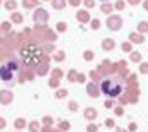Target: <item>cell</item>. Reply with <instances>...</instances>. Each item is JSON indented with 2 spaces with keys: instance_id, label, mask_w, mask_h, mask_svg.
<instances>
[{
  "instance_id": "obj_1",
  "label": "cell",
  "mask_w": 148,
  "mask_h": 132,
  "mask_svg": "<svg viewBox=\"0 0 148 132\" xmlns=\"http://www.w3.org/2000/svg\"><path fill=\"white\" fill-rule=\"evenodd\" d=\"M100 91L109 98H117L124 91V81H121L119 77H107L100 82Z\"/></svg>"
},
{
  "instance_id": "obj_2",
  "label": "cell",
  "mask_w": 148,
  "mask_h": 132,
  "mask_svg": "<svg viewBox=\"0 0 148 132\" xmlns=\"http://www.w3.org/2000/svg\"><path fill=\"white\" fill-rule=\"evenodd\" d=\"M41 57H43L41 50L35 48L33 45L26 46V48H24V50L21 52V59L24 60V64H26V65H36V64H40Z\"/></svg>"
},
{
  "instance_id": "obj_3",
  "label": "cell",
  "mask_w": 148,
  "mask_h": 132,
  "mask_svg": "<svg viewBox=\"0 0 148 132\" xmlns=\"http://www.w3.org/2000/svg\"><path fill=\"white\" fill-rule=\"evenodd\" d=\"M14 70H17V62H16V60H9L7 64L0 65V79H2L3 82L12 81V77H14Z\"/></svg>"
},
{
  "instance_id": "obj_4",
  "label": "cell",
  "mask_w": 148,
  "mask_h": 132,
  "mask_svg": "<svg viewBox=\"0 0 148 132\" xmlns=\"http://www.w3.org/2000/svg\"><path fill=\"white\" fill-rule=\"evenodd\" d=\"M107 24H109V28H110L112 31H117V29L122 28V19L117 17V16H114V17H110V19L107 21Z\"/></svg>"
},
{
  "instance_id": "obj_5",
  "label": "cell",
  "mask_w": 148,
  "mask_h": 132,
  "mask_svg": "<svg viewBox=\"0 0 148 132\" xmlns=\"http://www.w3.org/2000/svg\"><path fill=\"white\" fill-rule=\"evenodd\" d=\"M35 19H36V21H45V19H47V12L40 9L36 14H35Z\"/></svg>"
},
{
  "instance_id": "obj_6",
  "label": "cell",
  "mask_w": 148,
  "mask_h": 132,
  "mask_svg": "<svg viewBox=\"0 0 148 132\" xmlns=\"http://www.w3.org/2000/svg\"><path fill=\"white\" fill-rule=\"evenodd\" d=\"M88 93H90L93 98H97V96H98V89H97L93 84H91V86H88Z\"/></svg>"
},
{
  "instance_id": "obj_7",
  "label": "cell",
  "mask_w": 148,
  "mask_h": 132,
  "mask_svg": "<svg viewBox=\"0 0 148 132\" xmlns=\"http://www.w3.org/2000/svg\"><path fill=\"white\" fill-rule=\"evenodd\" d=\"M0 95H2V99H3V101H10V99H12V96H10L9 91H0Z\"/></svg>"
},
{
  "instance_id": "obj_8",
  "label": "cell",
  "mask_w": 148,
  "mask_h": 132,
  "mask_svg": "<svg viewBox=\"0 0 148 132\" xmlns=\"http://www.w3.org/2000/svg\"><path fill=\"white\" fill-rule=\"evenodd\" d=\"M66 5V0H53V7L55 9H62Z\"/></svg>"
},
{
  "instance_id": "obj_9",
  "label": "cell",
  "mask_w": 148,
  "mask_h": 132,
  "mask_svg": "<svg viewBox=\"0 0 148 132\" xmlns=\"http://www.w3.org/2000/svg\"><path fill=\"white\" fill-rule=\"evenodd\" d=\"M138 28H140V31H148V22H145V21H143V22H140V26H138Z\"/></svg>"
},
{
  "instance_id": "obj_10",
  "label": "cell",
  "mask_w": 148,
  "mask_h": 132,
  "mask_svg": "<svg viewBox=\"0 0 148 132\" xmlns=\"http://www.w3.org/2000/svg\"><path fill=\"white\" fill-rule=\"evenodd\" d=\"M129 38H131L133 41H136V43H141V41H143V39H141V36H138V34H131Z\"/></svg>"
},
{
  "instance_id": "obj_11",
  "label": "cell",
  "mask_w": 148,
  "mask_h": 132,
  "mask_svg": "<svg viewBox=\"0 0 148 132\" xmlns=\"http://www.w3.org/2000/svg\"><path fill=\"white\" fill-rule=\"evenodd\" d=\"M5 7H7V9H14V7H16V2H14V0H9V2L5 3Z\"/></svg>"
},
{
  "instance_id": "obj_12",
  "label": "cell",
  "mask_w": 148,
  "mask_h": 132,
  "mask_svg": "<svg viewBox=\"0 0 148 132\" xmlns=\"http://www.w3.org/2000/svg\"><path fill=\"white\" fill-rule=\"evenodd\" d=\"M112 7L109 5V3H105V5H102V12H110Z\"/></svg>"
},
{
  "instance_id": "obj_13",
  "label": "cell",
  "mask_w": 148,
  "mask_h": 132,
  "mask_svg": "<svg viewBox=\"0 0 148 132\" xmlns=\"http://www.w3.org/2000/svg\"><path fill=\"white\" fill-rule=\"evenodd\" d=\"M79 19H81V21H86V19H88V14H86V12H79Z\"/></svg>"
},
{
  "instance_id": "obj_14",
  "label": "cell",
  "mask_w": 148,
  "mask_h": 132,
  "mask_svg": "<svg viewBox=\"0 0 148 132\" xmlns=\"http://www.w3.org/2000/svg\"><path fill=\"white\" fill-rule=\"evenodd\" d=\"M115 7H117V9H122V7H124V2H122V0H117Z\"/></svg>"
},
{
  "instance_id": "obj_15",
  "label": "cell",
  "mask_w": 148,
  "mask_h": 132,
  "mask_svg": "<svg viewBox=\"0 0 148 132\" xmlns=\"http://www.w3.org/2000/svg\"><path fill=\"white\" fill-rule=\"evenodd\" d=\"M84 3H86L88 7H93V5H95V2H93V0H84Z\"/></svg>"
},
{
  "instance_id": "obj_16",
  "label": "cell",
  "mask_w": 148,
  "mask_h": 132,
  "mask_svg": "<svg viewBox=\"0 0 148 132\" xmlns=\"http://www.w3.org/2000/svg\"><path fill=\"white\" fill-rule=\"evenodd\" d=\"M112 46H114V43H112L110 39H109V41H105V48H112Z\"/></svg>"
},
{
  "instance_id": "obj_17",
  "label": "cell",
  "mask_w": 148,
  "mask_h": 132,
  "mask_svg": "<svg viewBox=\"0 0 148 132\" xmlns=\"http://www.w3.org/2000/svg\"><path fill=\"white\" fill-rule=\"evenodd\" d=\"M57 26H59V29H60V31H64V29H66V24H64V22H59Z\"/></svg>"
},
{
  "instance_id": "obj_18",
  "label": "cell",
  "mask_w": 148,
  "mask_h": 132,
  "mask_svg": "<svg viewBox=\"0 0 148 132\" xmlns=\"http://www.w3.org/2000/svg\"><path fill=\"white\" fill-rule=\"evenodd\" d=\"M141 72H148V64H143L141 65Z\"/></svg>"
},
{
  "instance_id": "obj_19",
  "label": "cell",
  "mask_w": 148,
  "mask_h": 132,
  "mask_svg": "<svg viewBox=\"0 0 148 132\" xmlns=\"http://www.w3.org/2000/svg\"><path fill=\"white\" fill-rule=\"evenodd\" d=\"M14 21H17V22H19V21H23V17H21L19 14H16V16H14Z\"/></svg>"
},
{
  "instance_id": "obj_20",
  "label": "cell",
  "mask_w": 148,
  "mask_h": 132,
  "mask_svg": "<svg viewBox=\"0 0 148 132\" xmlns=\"http://www.w3.org/2000/svg\"><path fill=\"white\" fill-rule=\"evenodd\" d=\"M98 24H100L98 21H93V26H91V28H93V29H97V28H98Z\"/></svg>"
},
{
  "instance_id": "obj_21",
  "label": "cell",
  "mask_w": 148,
  "mask_h": 132,
  "mask_svg": "<svg viewBox=\"0 0 148 132\" xmlns=\"http://www.w3.org/2000/svg\"><path fill=\"white\" fill-rule=\"evenodd\" d=\"M127 2H129V3H133V5H136V3H140L141 0H127Z\"/></svg>"
},
{
  "instance_id": "obj_22",
  "label": "cell",
  "mask_w": 148,
  "mask_h": 132,
  "mask_svg": "<svg viewBox=\"0 0 148 132\" xmlns=\"http://www.w3.org/2000/svg\"><path fill=\"white\" fill-rule=\"evenodd\" d=\"M69 2H71V5H77L79 3V0H69Z\"/></svg>"
},
{
  "instance_id": "obj_23",
  "label": "cell",
  "mask_w": 148,
  "mask_h": 132,
  "mask_svg": "<svg viewBox=\"0 0 148 132\" xmlns=\"http://www.w3.org/2000/svg\"><path fill=\"white\" fill-rule=\"evenodd\" d=\"M145 9H147V10H148V0H147V2H145Z\"/></svg>"
},
{
  "instance_id": "obj_24",
  "label": "cell",
  "mask_w": 148,
  "mask_h": 132,
  "mask_svg": "<svg viewBox=\"0 0 148 132\" xmlns=\"http://www.w3.org/2000/svg\"><path fill=\"white\" fill-rule=\"evenodd\" d=\"M102 2H107V0H102Z\"/></svg>"
},
{
  "instance_id": "obj_25",
  "label": "cell",
  "mask_w": 148,
  "mask_h": 132,
  "mask_svg": "<svg viewBox=\"0 0 148 132\" xmlns=\"http://www.w3.org/2000/svg\"><path fill=\"white\" fill-rule=\"evenodd\" d=\"M33 2H36V0H33Z\"/></svg>"
}]
</instances>
